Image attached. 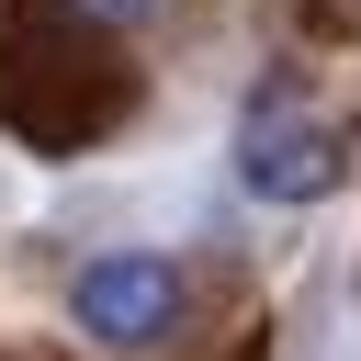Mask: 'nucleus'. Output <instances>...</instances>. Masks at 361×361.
Wrapping results in <instances>:
<instances>
[{"instance_id":"obj_1","label":"nucleus","mask_w":361,"mask_h":361,"mask_svg":"<svg viewBox=\"0 0 361 361\" xmlns=\"http://www.w3.org/2000/svg\"><path fill=\"white\" fill-rule=\"evenodd\" d=\"M68 316H79L102 350H158V338L192 316V282H180V259H158V248H102V259L68 271Z\"/></svg>"},{"instance_id":"obj_2","label":"nucleus","mask_w":361,"mask_h":361,"mask_svg":"<svg viewBox=\"0 0 361 361\" xmlns=\"http://www.w3.org/2000/svg\"><path fill=\"white\" fill-rule=\"evenodd\" d=\"M338 169H350V135H338V124H316L293 90H259V102H248V124H237V180H248L259 203H316V192H338Z\"/></svg>"},{"instance_id":"obj_3","label":"nucleus","mask_w":361,"mask_h":361,"mask_svg":"<svg viewBox=\"0 0 361 361\" xmlns=\"http://www.w3.org/2000/svg\"><path fill=\"white\" fill-rule=\"evenodd\" d=\"M68 11H79V23H113V34H124V23H147L158 0H68Z\"/></svg>"}]
</instances>
